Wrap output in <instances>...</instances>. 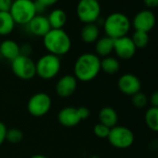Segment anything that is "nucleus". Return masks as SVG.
Listing matches in <instances>:
<instances>
[{
    "instance_id": "obj_20",
    "label": "nucleus",
    "mask_w": 158,
    "mask_h": 158,
    "mask_svg": "<svg viewBox=\"0 0 158 158\" xmlns=\"http://www.w3.org/2000/svg\"><path fill=\"white\" fill-rule=\"evenodd\" d=\"M51 29H62L67 22V15L63 10H53L48 17Z\"/></svg>"
},
{
    "instance_id": "obj_11",
    "label": "nucleus",
    "mask_w": 158,
    "mask_h": 158,
    "mask_svg": "<svg viewBox=\"0 0 158 158\" xmlns=\"http://www.w3.org/2000/svg\"><path fill=\"white\" fill-rule=\"evenodd\" d=\"M156 18L154 13L150 10H143L138 12L132 21L135 31L149 33L155 26Z\"/></svg>"
},
{
    "instance_id": "obj_19",
    "label": "nucleus",
    "mask_w": 158,
    "mask_h": 158,
    "mask_svg": "<svg viewBox=\"0 0 158 158\" xmlns=\"http://www.w3.org/2000/svg\"><path fill=\"white\" fill-rule=\"evenodd\" d=\"M81 39L87 44L95 43L100 36L99 26L95 23H87L85 24L80 31Z\"/></svg>"
},
{
    "instance_id": "obj_22",
    "label": "nucleus",
    "mask_w": 158,
    "mask_h": 158,
    "mask_svg": "<svg viewBox=\"0 0 158 158\" xmlns=\"http://www.w3.org/2000/svg\"><path fill=\"white\" fill-rule=\"evenodd\" d=\"M120 69V62L118 59L108 56L101 60V71L107 74H114Z\"/></svg>"
},
{
    "instance_id": "obj_35",
    "label": "nucleus",
    "mask_w": 158,
    "mask_h": 158,
    "mask_svg": "<svg viewBox=\"0 0 158 158\" xmlns=\"http://www.w3.org/2000/svg\"><path fill=\"white\" fill-rule=\"evenodd\" d=\"M30 158H48V157L43 154H35V155L31 156Z\"/></svg>"
},
{
    "instance_id": "obj_13",
    "label": "nucleus",
    "mask_w": 158,
    "mask_h": 158,
    "mask_svg": "<svg viewBox=\"0 0 158 158\" xmlns=\"http://www.w3.org/2000/svg\"><path fill=\"white\" fill-rule=\"evenodd\" d=\"M77 79L73 74H65L61 76L56 84V93L60 98H68L72 96L77 88Z\"/></svg>"
},
{
    "instance_id": "obj_8",
    "label": "nucleus",
    "mask_w": 158,
    "mask_h": 158,
    "mask_svg": "<svg viewBox=\"0 0 158 158\" xmlns=\"http://www.w3.org/2000/svg\"><path fill=\"white\" fill-rule=\"evenodd\" d=\"M11 69L13 73L23 80H30L36 75L35 62L29 56L20 55L11 60Z\"/></svg>"
},
{
    "instance_id": "obj_9",
    "label": "nucleus",
    "mask_w": 158,
    "mask_h": 158,
    "mask_svg": "<svg viewBox=\"0 0 158 158\" xmlns=\"http://www.w3.org/2000/svg\"><path fill=\"white\" fill-rule=\"evenodd\" d=\"M51 98L48 94L38 92L33 95L27 102L28 113L35 117H40L47 114L51 108Z\"/></svg>"
},
{
    "instance_id": "obj_4",
    "label": "nucleus",
    "mask_w": 158,
    "mask_h": 158,
    "mask_svg": "<svg viewBox=\"0 0 158 158\" xmlns=\"http://www.w3.org/2000/svg\"><path fill=\"white\" fill-rule=\"evenodd\" d=\"M10 13L15 23L27 25L36 15L35 4L34 0H14Z\"/></svg>"
},
{
    "instance_id": "obj_3",
    "label": "nucleus",
    "mask_w": 158,
    "mask_h": 158,
    "mask_svg": "<svg viewBox=\"0 0 158 158\" xmlns=\"http://www.w3.org/2000/svg\"><path fill=\"white\" fill-rule=\"evenodd\" d=\"M131 27L130 20L127 15L121 12L111 13L103 23V29L106 36L117 39L126 36Z\"/></svg>"
},
{
    "instance_id": "obj_1",
    "label": "nucleus",
    "mask_w": 158,
    "mask_h": 158,
    "mask_svg": "<svg viewBox=\"0 0 158 158\" xmlns=\"http://www.w3.org/2000/svg\"><path fill=\"white\" fill-rule=\"evenodd\" d=\"M101 72V59L95 53L86 52L79 56L73 65V75L79 81L89 82Z\"/></svg>"
},
{
    "instance_id": "obj_25",
    "label": "nucleus",
    "mask_w": 158,
    "mask_h": 158,
    "mask_svg": "<svg viewBox=\"0 0 158 158\" xmlns=\"http://www.w3.org/2000/svg\"><path fill=\"white\" fill-rule=\"evenodd\" d=\"M23 139V133L22 130L16 127H12L8 129L7 135H6V140H8L10 143L12 144H17L20 143Z\"/></svg>"
},
{
    "instance_id": "obj_31",
    "label": "nucleus",
    "mask_w": 158,
    "mask_h": 158,
    "mask_svg": "<svg viewBox=\"0 0 158 158\" xmlns=\"http://www.w3.org/2000/svg\"><path fill=\"white\" fill-rule=\"evenodd\" d=\"M148 101L151 104V107L158 108V90L152 92L151 96L148 98Z\"/></svg>"
},
{
    "instance_id": "obj_37",
    "label": "nucleus",
    "mask_w": 158,
    "mask_h": 158,
    "mask_svg": "<svg viewBox=\"0 0 158 158\" xmlns=\"http://www.w3.org/2000/svg\"><path fill=\"white\" fill-rule=\"evenodd\" d=\"M157 158H158V153H157Z\"/></svg>"
},
{
    "instance_id": "obj_26",
    "label": "nucleus",
    "mask_w": 158,
    "mask_h": 158,
    "mask_svg": "<svg viewBox=\"0 0 158 158\" xmlns=\"http://www.w3.org/2000/svg\"><path fill=\"white\" fill-rule=\"evenodd\" d=\"M148 102V97L141 91L131 96V102L135 108L142 109L147 105Z\"/></svg>"
},
{
    "instance_id": "obj_18",
    "label": "nucleus",
    "mask_w": 158,
    "mask_h": 158,
    "mask_svg": "<svg viewBox=\"0 0 158 158\" xmlns=\"http://www.w3.org/2000/svg\"><path fill=\"white\" fill-rule=\"evenodd\" d=\"M114 39L109 36H103L99 38L95 42V54L98 57H108L114 51Z\"/></svg>"
},
{
    "instance_id": "obj_30",
    "label": "nucleus",
    "mask_w": 158,
    "mask_h": 158,
    "mask_svg": "<svg viewBox=\"0 0 158 158\" xmlns=\"http://www.w3.org/2000/svg\"><path fill=\"white\" fill-rule=\"evenodd\" d=\"M7 131L8 128L6 127V125L0 121V146H1L4 141L6 140V135H7Z\"/></svg>"
},
{
    "instance_id": "obj_10",
    "label": "nucleus",
    "mask_w": 158,
    "mask_h": 158,
    "mask_svg": "<svg viewBox=\"0 0 158 158\" xmlns=\"http://www.w3.org/2000/svg\"><path fill=\"white\" fill-rule=\"evenodd\" d=\"M118 89L125 95L132 96L141 89V82L139 78L134 73H124L117 81Z\"/></svg>"
},
{
    "instance_id": "obj_33",
    "label": "nucleus",
    "mask_w": 158,
    "mask_h": 158,
    "mask_svg": "<svg viewBox=\"0 0 158 158\" xmlns=\"http://www.w3.org/2000/svg\"><path fill=\"white\" fill-rule=\"evenodd\" d=\"M20 49H21V55H24V56H29L30 52L32 51V48L28 44L23 45L22 47H20Z\"/></svg>"
},
{
    "instance_id": "obj_28",
    "label": "nucleus",
    "mask_w": 158,
    "mask_h": 158,
    "mask_svg": "<svg viewBox=\"0 0 158 158\" xmlns=\"http://www.w3.org/2000/svg\"><path fill=\"white\" fill-rule=\"evenodd\" d=\"M12 2V0H0V11L10 12Z\"/></svg>"
},
{
    "instance_id": "obj_23",
    "label": "nucleus",
    "mask_w": 158,
    "mask_h": 158,
    "mask_svg": "<svg viewBox=\"0 0 158 158\" xmlns=\"http://www.w3.org/2000/svg\"><path fill=\"white\" fill-rule=\"evenodd\" d=\"M144 121L150 130L158 132V108L150 107L145 113Z\"/></svg>"
},
{
    "instance_id": "obj_15",
    "label": "nucleus",
    "mask_w": 158,
    "mask_h": 158,
    "mask_svg": "<svg viewBox=\"0 0 158 158\" xmlns=\"http://www.w3.org/2000/svg\"><path fill=\"white\" fill-rule=\"evenodd\" d=\"M31 34L35 36L44 37L51 29L48 17L42 14H36L27 24Z\"/></svg>"
},
{
    "instance_id": "obj_27",
    "label": "nucleus",
    "mask_w": 158,
    "mask_h": 158,
    "mask_svg": "<svg viewBox=\"0 0 158 158\" xmlns=\"http://www.w3.org/2000/svg\"><path fill=\"white\" fill-rule=\"evenodd\" d=\"M110 129L111 128H109L108 127H106L101 123H98L94 126L93 132H94L95 136L100 139H107L108 135L110 133Z\"/></svg>"
},
{
    "instance_id": "obj_34",
    "label": "nucleus",
    "mask_w": 158,
    "mask_h": 158,
    "mask_svg": "<svg viewBox=\"0 0 158 158\" xmlns=\"http://www.w3.org/2000/svg\"><path fill=\"white\" fill-rule=\"evenodd\" d=\"M36 2L40 3L41 5H43L45 8L50 7L54 4H56L58 2V0H35Z\"/></svg>"
},
{
    "instance_id": "obj_12",
    "label": "nucleus",
    "mask_w": 158,
    "mask_h": 158,
    "mask_svg": "<svg viewBox=\"0 0 158 158\" xmlns=\"http://www.w3.org/2000/svg\"><path fill=\"white\" fill-rule=\"evenodd\" d=\"M136 47L131 37L126 35L114 41V51L121 60H129L134 57L136 53Z\"/></svg>"
},
{
    "instance_id": "obj_5",
    "label": "nucleus",
    "mask_w": 158,
    "mask_h": 158,
    "mask_svg": "<svg viewBox=\"0 0 158 158\" xmlns=\"http://www.w3.org/2000/svg\"><path fill=\"white\" fill-rule=\"evenodd\" d=\"M61 68L60 57L53 54H45L35 62L36 75L45 80H49L58 75Z\"/></svg>"
},
{
    "instance_id": "obj_2",
    "label": "nucleus",
    "mask_w": 158,
    "mask_h": 158,
    "mask_svg": "<svg viewBox=\"0 0 158 158\" xmlns=\"http://www.w3.org/2000/svg\"><path fill=\"white\" fill-rule=\"evenodd\" d=\"M43 44L49 54L58 57L67 54L72 47L71 38L63 29H50L43 37Z\"/></svg>"
},
{
    "instance_id": "obj_17",
    "label": "nucleus",
    "mask_w": 158,
    "mask_h": 158,
    "mask_svg": "<svg viewBox=\"0 0 158 158\" xmlns=\"http://www.w3.org/2000/svg\"><path fill=\"white\" fill-rule=\"evenodd\" d=\"M99 120L101 124L108 127L109 128H112L117 126V122H118L117 112L110 106H105L102 108L99 113Z\"/></svg>"
},
{
    "instance_id": "obj_29",
    "label": "nucleus",
    "mask_w": 158,
    "mask_h": 158,
    "mask_svg": "<svg viewBox=\"0 0 158 158\" xmlns=\"http://www.w3.org/2000/svg\"><path fill=\"white\" fill-rule=\"evenodd\" d=\"M77 109H78L79 115L81 117V120H87L90 116V111L89 110V108L85 106H81V107H78Z\"/></svg>"
},
{
    "instance_id": "obj_6",
    "label": "nucleus",
    "mask_w": 158,
    "mask_h": 158,
    "mask_svg": "<svg viewBox=\"0 0 158 158\" xmlns=\"http://www.w3.org/2000/svg\"><path fill=\"white\" fill-rule=\"evenodd\" d=\"M102 8L99 0H79L76 6V14L81 23H95L101 16Z\"/></svg>"
},
{
    "instance_id": "obj_14",
    "label": "nucleus",
    "mask_w": 158,
    "mask_h": 158,
    "mask_svg": "<svg viewBox=\"0 0 158 158\" xmlns=\"http://www.w3.org/2000/svg\"><path fill=\"white\" fill-rule=\"evenodd\" d=\"M59 123L65 127H73L80 123L81 117L79 115L78 109L73 106L62 108L58 114Z\"/></svg>"
},
{
    "instance_id": "obj_36",
    "label": "nucleus",
    "mask_w": 158,
    "mask_h": 158,
    "mask_svg": "<svg viewBox=\"0 0 158 158\" xmlns=\"http://www.w3.org/2000/svg\"><path fill=\"white\" fill-rule=\"evenodd\" d=\"M91 158H99V156H96V155H95V156H92Z\"/></svg>"
},
{
    "instance_id": "obj_7",
    "label": "nucleus",
    "mask_w": 158,
    "mask_h": 158,
    "mask_svg": "<svg viewBox=\"0 0 158 158\" xmlns=\"http://www.w3.org/2000/svg\"><path fill=\"white\" fill-rule=\"evenodd\" d=\"M109 143L117 149H127L134 143L135 136L131 129L124 126H115L110 129Z\"/></svg>"
},
{
    "instance_id": "obj_21",
    "label": "nucleus",
    "mask_w": 158,
    "mask_h": 158,
    "mask_svg": "<svg viewBox=\"0 0 158 158\" xmlns=\"http://www.w3.org/2000/svg\"><path fill=\"white\" fill-rule=\"evenodd\" d=\"M15 24L10 12L0 11V35L5 36L10 35L13 31Z\"/></svg>"
},
{
    "instance_id": "obj_16",
    "label": "nucleus",
    "mask_w": 158,
    "mask_h": 158,
    "mask_svg": "<svg viewBox=\"0 0 158 158\" xmlns=\"http://www.w3.org/2000/svg\"><path fill=\"white\" fill-rule=\"evenodd\" d=\"M0 55L9 60H13L21 55L20 46L14 40L6 39L0 43Z\"/></svg>"
},
{
    "instance_id": "obj_32",
    "label": "nucleus",
    "mask_w": 158,
    "mask_h": 158,
    "mask_svg": "<svg viewBox=\"0 0 158 158\" xmlns=\"http://www.w3.org/2000/svg\"><path fill=\"white\" fill-rule=\"evenodd\" d=\"M143 3L148 9H155L158 7V0H143Z\"/></svg>"
},
{
    "instance_id": "obj_24",
    "label": "nucleus",
    "mask_w": 158,
    "mask_h": 158,
    "mask_svg": "<svg viewBox=\"0 0 158 158\" xmlns=\"http://www.w3.org/2000/svg\"><path fill=\"white\" fill-rule=\"evenodd\" d=\"M136 48H144L149 43V35L145 32L135 31L131 37Z\"/></svg>"
}]
</instances>
